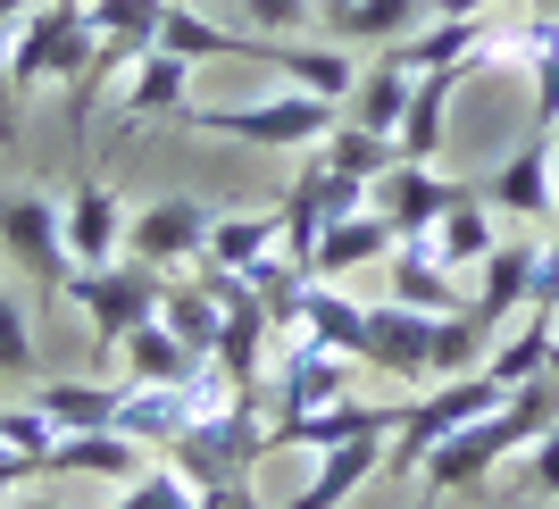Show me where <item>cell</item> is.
<instances>
[{
	"label": "cell",
	"instance_id": "41",
	"mask_svg": "<svg viewBox=\"0 0 559 509\" xmlns=\"http://www.w3.org/2000/svg\"><path fill=\"white\" fill-rule=\"evenodd\" d=\"M25 9H34V0H0V25H17V17H25Z\"/></svg>",
	"mask_w": 559,
	"mask_h": 509
},
{
	"label": "cell",
	"instance_id": "33",
	"mask_svg": "<svg viewBox=\"0 0 559 509\" xmlns=\"http://www.w3.org/2000/svg\"><path fill=\"white\" fill-rule=\"evenodd\" d=\"M0 376L9 384H34L43 376V351H34V318H25V301L0 284Z\"/></svg>",
	"mask_w": 559,
	"mask_h": 509
},
{
	"label": "cell",
	"instance_id": "34",
	"mask_svg": "<svg viewBox=\"0 0 559 509\" xmlns=\"http://www.w3.org/2000/svg\"><path fill=\"white\" fill-rule=\"evenodd\" d=\"M0 442H9L17 460H34V476H43L50 442H59V417H50V410H34V401H9V410H0Z\"/></svg>",
	"mask_w": 559,
	"mask_h": 509
},
{
	"label": "cell",
	"instance_id": "24",
	"mask_svg": "<svg viewBox=\"0 0 559 509\" xmlns=\"http://www.w3.org/2000/svg\"><path fill=\"white\" fill-rule=\"evenodd\" d=\"M426 251L443 259L451 276H476V268H485V259L501 251V217L485 209V192H467L460 209H443V226L426 234Z\"/></svg>",
	"mask_w": 559,
	"mask_h": 509
},
{
	"label": "cell",
	"instance_id": "17",
	"mask_svg": "<svg viewBox=\"0 0 559 509\" xmlns=\"http://www.w3.org/2000/svg\"><path fill=\"white\" fill-rule=\"evenodd\" d=\"M384 451H393V435H384V426H376V435L334 442V451H318V485H301L293 501H276V509H343L359 485H376V476H384Z\"/></svg>",
	"mask_w": 559,
	"mask_h": 509
},
{
	"label": "cell",
	"instance_id": "23",
	"mask_svg": "<svg viewBox=\"0 0 559 509\" xmlns=\"http://www.w3.org/2000/svg\"><path fill=\"white\" fill-rule=\"evenodd\" d=\"M34 410L59 417V435L117 426V410H126V376H117V384H100V376H34Z\"/></svg>",
	"mask_w": 559,
	"mask_h": 509
},
{
	"label": "cell",
	"instance_id": "27",
	"mask_svg": "<svg viewBox=\"0 0 559 509\" xmlns=\"http://www.w3.org/2000/svg\"><path fill=\"white\" fill-rule=\"evenodd\" d=\"M117 351H126V384H185V376L201 368V351L176 343V334H167V318H142Z\"/></svg>",
	"mask_w": 559,
	"mask_h": 509
},
{
	"label": "cell",
	"instance_id": "35",
	"mask_svg": "<svg viewBox=\"0 0 559 509\" xmlns=\"http://www.w3.org/2000/svg\"><path fill=\"white\" fill-rule=\"evenodd\" d=\"M518 493H535V501H559V426H543V435L518 451Z\"/></svg>",
	"mask_w": 559,
	"mask_h": 509
},
{
	"label": "cell",
	"instance_id": "43",
	"mask_svg": "<svg viewBox=\"0 0 559 509\" xmlns=\"http://www.w3.org/2000/svg\"><path fill=\"white\" fill-rule=\"evenodd\" d=\"M343 9H350V0H318V25H326V17H343Z\"/></svg>",
	"mask_w": 559,
	"mask_h": 509
},
{
	"label": "cell",
	"instance_id": "13",
	"mask_svg": "<svg viewBox=\"0 0 559 509\" xmlns=\"http://www.w3.org/2000/svg\"><path fill=\"white\" fill-rule=\"evenodd\" d=\"M476 192H485V209L510 217V226H551V134L518 142L492 176H476Z\"/></svg>",
	"mask_w": 559,
	"mask_h": 509
},
{
	"label": "cell",
	"instance_id": "30",
	"mask_svg": "<svg viewBox=\"0 0 559 509\" xmlns=\"http://www.w3.org/2000/svg\"><path fill=\"white\" fill-rule=\"evenodd\" d=\"M159 318H167V334L185 351H201L210 359V343H217V325H226V301H217L210 284L192 276V284H167V301H159Z\"/></svg>",
	"mask_w": 559,
	"mask_h": 509
},
{
	"label": "cell",
	"instance_id": "15",
	"mask_svg": "<svg viewBox=\"0 0 559 509\" xmlns=\"http://www.w3.org/2000/svg\"><path fill=\"white\" fill-rule=\"evenodd\" d=\"M151 467V442L117 435V426H84V435H59L50 442L43 476H100V485H134Z\"/></svg>",
	"mask_w": 559,
	"mask_h": 509
},
{
	"label": "cell",
	"instance_id": "25",
	"mask_svg": "<svg viewBox=\"0 0 559 509\" xmlns=\"http://www.w3.org/2000/svg\"><path fill=\"white\" fill-rule=\"evenodd\" d=\"M293 334H309V343H326V351H350V359H359V351H368V309L350 301L343 284L309 276V284H301V325H293Z\"/></svg>",
	"mask_w": 559,
	"mask_h": 509
},
{
	"label": "cell",
	"instance_id": "19",
	"mask_svg": "<svg viewBox=\"0 0 559 509\" xmlns=\"http://www.w3.org/2000/svg\"><path fill=\"white\" fill-rule=\"evenodd\" d=\"M384 284H393V301H401V309H426V318H460V309H467V284L451 276V268L426 251V242H393V259H384Z\"/></svg>",
	"mask_w": 559,
	"mask_h": 509
},
{
	"label": "cell",
	"instance_id": "14",
	"mask_svg": "<svg viewBox=\"0 0 559 509\" xmlns=\"http://www.w3.org/2000/svg\"><path fill=\"white\" fill-rule=\"evenodd\" d=\"M535 284H543V242H526V234H501V251H492L485 268H476V284H467V309H476L485 325L526 318Z\"/></svg>",
	"mask_w": 559,
	"mask_h": 509
},
{
	"label": "cell",
	"instance_id": "11",
	"mask_svg": "<svg viewBox=\"0 0 559 509\" xmlns=\"http://www.w3.org/2000/svg\"><path fill=\"white\" fill-rule=\"evenodd\" d=\"M359 368L393 376V384H435V318H426V309H401V301H376Z\"/></svg>",
	"mask_w": 559,
	"mask_h": 509
},
{
	"label": "cell",
	"instance_id": "40",
	"mask_svg": "<svg viewBox=\"0 0 559 509\" xmlns=\"http://www.w3.org/2000/svg\"><path fill=\"white\" fill-rule=\"evenodd\" d=\"M501 0H435V17H492Z\"/></svg>",
	"mask_w": 559,
	"mask_h": 509
},
{
	"label": "cell",
	"instance_id": "3",
	"mask_svg": "<svg viewBox=\"0 0 559 509\" xmlns=\"http://www.w3.org/2000/svg\"><path fill=\"white\" fill-rule=\"evenodd\" d=\"M93 59V17L84 0H34L9 34V75H17V100L34 93H68L75 68Z\"/></svg>",
	"mask_w": 559,
	"mask_h": 509
},
{
	"label": "cell",
	"instance_id": "28",
	"mask_svg": "<svg viewBox=\"0 0 559 509\" xmlns=\"http://www.w3.org/2000/svg\"><path fill=\"white\" fill-rule=\"evenodd\" d=\"M343 117L368 126V134H401V117H409V75H401L393 59H368L359 84H350V100H343Z\"/></svg>",
	"mask_w": 559,
	"mask_h": 509
},
{
	"label": "cell",
	"instance_id": "1",
	"mask_svg": "<svg viewBox=\"0 0 559 509\" xmlns=\"http://www.w3.org/2000/svg\"><path fill=\"white\" fill-rule=\"evenodd\" d=\"M543 426H559V384H551V376L518 384L492 417H476V426H460L451 442H435V451L418 460V485H435V493H485L492 476H501V460H518Z\"/></svg>",
	"mask_w": 559,
	"mask_h": 509
},
{
	"label": "cell",
	"instance_id": "37",
	"mask_svg": "<svg viewBox=\"0 0 559 509\" xmlns=\"http://www.w3.org/2000/svg\"><path fill=\"white\" fill-rule=\"evenodd\" d=\"M526 75H535V134H559V34L526 59Z\"/></svg>",
	"mask_w": 559,
	"mask_h": 509
},
{
	"label": "cell",
	"instance_id": "12",
	"mask_svg": "<svg viewBox=\"0 0 559 509\" xmlns=\"http://www.w3.org/2000/svg\"><path fill=\"white\" fill-rule=\"evenodd\" d=\"M59 217H68V251L75 268H109V259H126V192L109 185V176H75V192L59 201Z\"/></svg>",
	"mask_w": 559,
	"mask_h": 509
},
{
	"label": "cell",
	"instance_id": "26",
	"mask_svg": "<svg viewBox=\"0 0 559 509\" xmlns=\"http://www.w3.org/2000/svg\"><path fill=\"white\" fill-rule=\"evenodd\" d=\"M551 343H559V301H526V325H518L510 343L485 359V376L501 384V393H518V384H535V376H543Z\"/></svg>",
	"mask_w": 559,
	"mask_h": 509
},
{
	"label": "cell",
	"instance_id": "44",
	"mask_svg": "<svg viewBox=\"0 0 559 509\" xmlns=\"http://www.w3.org/2000/svg\"><path fill=\"white\" fill-rule=\"evenodd\" d=\"M543 376H551V384H559V343H551V359H543Z\"/></svg>",
	"mask_w": 559,
	"mask_h": 509
},
{
	"label": "cell",
	"instance_id": "32",
	"mask_svg": "<svg viewBox=\"0 0 559 509\" xmlns=\"http://www.w3.org/2000/svg\"><path fill=\"white\" fill-rule=\"evenodd\" d=\"M109 509H201V485H192L176 460H151V467H142V476L117 493Z\"/></svg>",
	"mask_w": 559,
	"mask_h": 509
},
{
	"label": "cell",
	"instance_id": "8",
	"mask_svg": "<svg viewBox=\"0 0 559 509\" xmlns=\"http://www.w3.org/2000/svg\"><path fill=\"white\" fill-rule=\"evenodd\" d=\"M350 384H359V359L350 351H326L309 343V334H293V351H276L267 359V417H309L326 410V401H350Z\"/></svg>",
	"mask_w": 559,
	"mask_h": 509
},
{
	"label": "cell",
	"instance_id": "39",
	"mask_svg": "<svg viewBox=\"0 0 559 509\" xmlns=\"http://www.w3.org/2000/svg\"><path fill=\"white\" fill-rule=\"evenodd\" d=\"M34 476V460H17V451H0V509H9V493Z\"/></svg>",
	"mask_w": 559,
	"mask_h": 509
},
{
	"label": "cell",
	"instance_id": "38",
	"mask_svg": "<svg viewBox=\"0 0 559 509\" xmlns=\"http://www.w3.org/2000/svg\"><path fill=\"white\" fill-rule=\"evenodd\" d=\"M201 509H267L251 476H226V485H201Z\"/></svg>",
	"mask_w": 559,
	"mask_h": 509
},
{
	"label": "cell",
	"instance_id": "18",
	"mask_svg": "<svg viewBox=\"0 0 559 509\" xmlns=\"http://www.w3.org/2000/svg\"><path fill=\"white\" fill-rule=\"evenodd\" d=\"M267 259H284V217L267 209H217L210 226V251H201V268H217V276H259Z\"/></svg>",
	"mask_w": 559,
	"mask_h": 509
},
{
	"label": "cell",
	"instance_id": "29",
	"mask_svg": "<svg viewBox=\"0 0 559 509\" xmlns=\"http://www.w3.org/2000/svg\"><path fill=\"white\" fill-rule=\"evenodd\" d=\"M318 159H326L334 176H350V185H368V192H376V176L401 159V142H393V134H368V126H350V117H343V126L318 142Z\"/></svg>",
	"mask_w": 559,
	"mask_h": 509
},
{
	"label": "cell",
	"instance_id": "9",
	"mask_svg": "<svg viewBox=\"0 0 559 509\" xmlns=\"http://www.w3.org/2000/svg\"><path fill=\"white\" fill-rule=\"evenodd\" d=\"M476 185H451L443 167H418V159H393L384 176H376V192H368V209L384 217V226L401 234V242H426V234L443 226V209H460Z\"/></svg>",
	"mask_w": 559,
	"mask_h": 509
},
{
	"label": "cell",
	"instance_id": "31",
	"mask_svg": "<svg viewBox=\"0 0 559 509\" xmlns=\"http://www.w3.org/2000/svg\"><path fill=\"white\" fill-rule=\"evenodd\" d=\"M159 9H167V0H84L93 43H126V50H151V43H159Z\"/></svg>",
	"mask_w": 559,
	"mask_h": 509
},
{
	"label": "cell",
	"instance_id": "36",
	"mask_svg": "<svg viewBox=\"0 0 559 509\" xmlns=\"http://www.w3.org/2000/svg\"><path fill=\"white\" fill-rule=\"evenodd\" d=\"M234 9L251 34H276V43H293V25H318V0H234Z\"/></svg>",
	"mask_w": 559,
	"mask_h": 509
},
{
	"label": "cell",
	"instance_id": "46",
	"mask_svg": "<svg viewBox=\"0 0 559 509\" xmlns=\"http://www.w3.org/2000/svg\"><path fill=\"white\" fill-rule=\"evenodd\" d=\"M535 17H559V0H535Z\"/></svg>",
	"mask_w": 559,
	"mask_h": 509
},
{
	"label": "cell",
	"instance_id": "20",
	"mask_svg": "<svg viewBox=\"0 0 559 509\" xmlns=\"http://www.w3.org/2000/svg\"><path fill=\"white\" fill-rule=\"evenodd\" d=\"M393 242H401V234L384 226L376 209H350V217H334V226L318 234V259H309V276L343 284V276H359V268H384V259H393Z\"/></svg>",
	"mask_w": 559,
	"mask_h": 509
},
{
	"label": "cell",
	"instance_id": "21",
	"mask_svg": "<svg viewBox=\"0 0 559 509\" xmlns=\"http://www.w3.org/2000/svg\"><path fill=\"white\" fill-rule=\"evenodd\" d=\"M259 68H276L293 93L350 100V84H359V50H343V43H267V59H259Z\"/></svg>",
	"mask_w": 559,
	"mask_h": 509
},
{
	"label": "cell",
	"instance_id": "45",
	"mask_svg": "<svg viewBox=\"0 0 559 509\" xmlns=\"http://www.w3.org/2000/svg\"><path fill=\"white\" fill-rule=\"evenodd\" d=\"M9 509H68V501H9Z\"/></svg>",
	"mask_w": 559,
	"mask_h": 509
},
{
	"label": "cell",
	"instance_id": "22",
	"mask_svg": "<svg viewBox=\"0 0 559 509\" xmlns=\"http://www.w3.org/2000/svg\"><path fill=\"white\" fill-rule=\"evenodd\" d=\"M435 17V0H350L343 17H326V43H343V50H384L393 43H409L418 25Z\"/></svg>",
	"mask_w": 559,
	"mask_h": 509
},
{
	"label": "cell",
	"instance_id": "4",
	"mask_svg": "<svg viewBox=\"0 0 559 509\" xmlns=\"http://www.w3.org/2000/svg\"><path fill=\"white\" fill-rule=\"evenodd\" d=\"M0 251H9V268L43 293V309H68L75 251H68L59 201H43V192H0Z\"/></svg>",
	"mask_w": 559,
	"mask_h": 509
},
{
	"label": "cell",
	"instance_id": "5",
	"mask_svg": "<svg viewBox=\"0 0 559 509\" xmlns=\"http://www.w3.org/2000/svg\"><path fill=\"white\" fill-rule=\"evenodd\" d=\"M501 401H510V393H501L485 368H476V376H451V384H426L418 401H401V426H393V451H384V467H393V476H418V460L435 451V442H451L460 426L492 417Z\"/></svg>",
	"mask_w": 559,
	"mask_h": 509
},
{
	"label": "cell",
	"instance_id": "7",
	"mask_svg": "<svg viewBox=\"0 0 559 509\" xmlns=\"http://www.w3.org/2000/svg\"><path fill=\"white\" fill-rule=\"evenodd\" d=\"M210 226H217V209H210V201H192V192H159V201H142L134 217H126V259L159 268V276H176V268H201V251H210Z\"/></svg>",
	"mask_w": 559,
	"mask_h": 509
},
{
	"label": "cell",
	"instance_id": "2",
	"mask_svg": "<svg viewBox=\"0 0 559 509\" xmlns=\"http://www.w3.org/2000/svg\"><path fill=\"white\" fill-rule=\"evenodd\" d=\"M176 126H192V134H210V142H251V151H318L343 126V100L276 93V100H242V109H201L192 100Z\"/></svg>",
	"mask_w": 559,
	"mask_h": 509
},
{
	"label": "cell",
	"instance_id": "42",
	"mask_svg": "<svg viewBox=\"0 0 559 509\" xmlns=\"http://www.w3.org/2000/svg\"><path fill=\"white\" fill-rule=\"evenodd\" d=\"M409 509H443V493H435V485H418V501H409Z\"/></svg>",
	"mask_w": 559,
	"mask_h": 509
},
{
	"label": "cell",
	"instance_id": "6",
	"mask_svg": "<svg viewBox=\"0 0 559 509\" xmlns=\"http://www.w3.org/2000/svg\"><path fill=\"white\" fill-rule=\"evenodd\" d=\"M159 301H167V276H159V268H142V259L75 268V284H68V309L93 325V351H117L142 318H159Z\"/></svg>",
	"mask_w": 559,
	"mask_h": 509
},
{
	"label": "cell",
	"instance_id": "47",
	"mask_svg": "<svg viewBox=\"0 0 559 509\" xmlns=\"http://www.w3.org/2000/svg\"><path fill=\"white\" fill-rule=\"evenodd\" d=\"M0 451H9V442H0Z\"/></svg>",
	"mask_w": 559,
	"mask_h": 509
},
{
	"label": "cell",
	"instance_id": "16",
	"mask_svg": "<svg viewBox=\"0 0 559 509\" xmlns=\"http://www.w3.org/2000/svg\"><path fill=\"white\" fill-rule=\"evenodd\" d=\"M159 43L185 50V59H251V68H259L276 34H251V25L210 17V9H192V0H167V9H159Z\"/></svg>",
	"mask_w": 559,
	"mask_h": 509
},
{
	"label": "cell",
	"instance_id": "10",
	"mask_svg": "<svg viewBox=\"0 0 559 509\" xmlns=\"http://www.w3.org/2000/svg\"><path fill=\"white\" fill-rule=\"evenodd\" d=\"M192 68L201 59H185V50H167V43H151V50H134L126 59V75H117V117L126 126H167V117H185L192 109Z\"/></svg>",
	"mask_w": 559,
	"mask_h": 509
}]
</instances>
